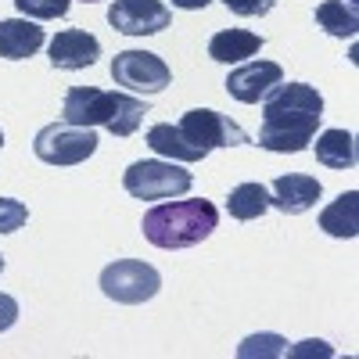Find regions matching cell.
Returning a JSON list of instances; mask_svg holds the SVG:
<instances>
[{
    "label": "cell",
    "instance_id": "1",
    "mask_svg": "<svg viewBox=\"0 0 359 359\" xmlns=\"http://www.w3.org/2000/svg\"><path fill=\"white\" fill-rule=\"evenodd\" d=\"M323 118V97L309 83H277L262 97V130L259 147L277 155H298L306 151L316 137V126Z\"/></svg>",
    "mask_w": 359,
    "mask_h": 359
},
{
    "label": "cell",
    "instance_id": "2",
    "mask_svg": "<svg viewBox=\"0 0 359 359\" xmlns=\"http://www.w3.org/2000/svg\"><path fill=\"white\" fill-rule=\"evenodd\" d=\"M219 226V212L212 201L205 198H187V201H162L144 212V237L155 248L176 252V248H194L208 233Z\"/></svg>",
    "mask_w": 359,
    "mask_h": 359
},
{
    "label": "cell",
    "instance_id": "3",
    "mask_svg": "<svg viewBox=\"0 0 359 359\" xmlns=\"http://www.w3.org/2000/svg\"><path fill=\"white\" fill-rule=\"evenodd\" d=\"M65 123L72 126H104L111 137H130L140 130L147 101L133 94H115V90H97V86H72L62 104Z\"/></svg>",
    "mask_w": 359,
    "mask_h": 359
},
{
    "label": "cell",
    "instance_id": "4",
    "mask_svg": "<svg viewBox=\"0 0 359 359\" xmlns=\"http://www.w3.org/2000/svg\"><path fill=\"white\" fill-rule=\"evenodd\" d=\"M194 184V176L176 165L169 158H144V162H133L126 172H123V187L126 194L140 198V201H165V198H180L187 194Z\"/></svg>",
    "mask_w": 359,
    "mask_h": 359
},
{
    "label": "cell",
    "instance_id": "5",
    "mask_svg": "<svg viewBox=\"0 0 359 359\" xmlns=\"http://www.w3.org/2000/svg\"><path fill=\"white\" fill-rule=\"evenodd\" d=\"M162 287V277L151 262L144 259H118L101 269V291L118 306H140L151 302Z\"/></svg>",
    "mask_w": 359,
    "mask_h": 359
},
{
    "label": "cell",
    "instance_id": "6",
    "mask_svg": "<svg viewBox=\"0 0 359 359\" xmlns=\"http://www.w3.org/2000/svg\"><path fill=\"white\" fill-rule=\"evenodd\" d=\"M33 151L47 165H79L97 151V133L90 126H72V123H50L36 133Z\"/></svg>",
    "mask_w": 359,
    "mask_h": 359
},
{
    "label": "cell",
    "instance_id": "7",
    "mask_svg": "<svg viewBox=\"0 0 359 359\" xmlns=\"http://www.w3.org/2000/svg\"><path fill=\"white\" fill-rule=\"evenodd\" d=\"M111 79L118 86H126L130 94H162L172 83V72L151 50H123L111 62Z\"/></svg>",
    "mask_w": 359,
    "mask_h": 359
},
{
    "label": "cell",
    "instance_id": "8",
    "mask_svg": "<svg viewBox=\"0 0 359 359\" xmlns=\"http://www.w3.org/2000/svg\"><path fill=\"white\" fill-rule=\"evenodd\" d=\"M180 133H184L194 147H201V151L248 144V133L237 126L230 115H219L212 108H191L184 118H180Z\"/></svg>",
    "mask_w": 359,
    "mask_h": 359
},
{
    "label": "cell",
    "instance_id": "9",
    "mask_svg": "<svg viewBox=\"0 0 359 359\" xmlns=\"http://www.w3.org/2000/svg\"><path fill=\"white\" fill-rule=\"evenodd\" d=\"M108 22L126 36H155L162 29H169L172 15L162 0H111Z\"/></svg>",
    "mask_w": 359,
    "mask_h": 359
},
{
    "label": "cell",
    "instance_id": "10",
    "mask_svg": "<svg viewBox=\"0 0 359 359\" xmlns=\"http://www.w3.org/2000/svg\"><path fill=\"white\" fill-rule=\"evenodd\" d=\"M277 83H284V69L277 62H248L226 76V94L241 104H259Z\"/></svg>",
    "mask_w": 359,
    "mask_h": 359
},
{
    "label": "cell",
    "instance_id": "11",
    "mask_svg": "<svg viewBox=\"0 0 359 359\" xmlns=\"http://www.w3.org/2000/svg\"><path fill=\"white\" fill-rule=\"evenodd\" d=\"M47 54H50L54 69L79 72V69H90L101 57V40L90 36L86 29H62V33L50 40Z\"/></svg>",
    "mask_w": 359,
    "mask_h": 359
},
{
    "label": "cell",
    "instance_id": "12",
    "mask_svg": "<svg viewBox=\"0 0 359 359\" xmlns=\"http://www.w3.org/2000/svg\"><path fill=\"white\" fill-rule=\"evenodd\" d=\"M323 187L316 176H306V172H287V176H277L273 180V191H269V205L280 208L284 216H302L320 201Z\"/></svg>",
    "mask_w": 359,
    "mask_h": 359
},
{
    "label": "cell",
    "instance_id": "13",
    "mask_svg": "<svg viewBox=\"0 0 359 359\" xmlns=\"http://www.w3.org/2000/svg\"><path fill=\"white\" fill-rule=\"evenodd\" d=\"M43 47V29L33 18H4L0 22V57L25 62Z\"/></svg>",
    "mask_w": 359,
    "mask_h": 359
},
{
    "label": "cell",
    "instance_id": "14",
    "mask_svg": "<svg viewBox=\"0 0 359 359\" xmlns=\"http://www.w3.org/2000/svg\"><path fill=\"white\" fill-rule=\"evenodd\" d=\"M262 50V36L248 33V29H219V33L208 40V57L223 65H237L245 57H255Z\"/></svg>",
    "mask_w": 359,
    "mask_h": 359
},
{
    "label": "cell",
    "instance_id": "15",
    "mask_svg": "<svg viewBox=\"0 0 359 359\" xmlns=\"http://www.w3.org/2000/svg\"><path fill=\"white\" fill-rule=\"evenodd\" d=\"M147 147H151L155 155L169 158V162H201L208 155L201 147H194L184 133H180V126H172V123H155L147 130Z\"/></svg>",
    "mask_w": 359,
    "mask_h": 359
},
{
    "label": "cell",
    "instance_id": "16",
    "mask_svg": "<svg viewBox=\"0 0 359 359\" xmlns=\"http://www.w3.org/2000/svg\"><path fill=\"white\" fill-rule=\"evenodd\" d=\"M320 230L331 237H355L359 233V191H341L320 212Z\"/></svg>",
    "mask_w": 359,
    "mask_h": 359
},
{
    "label": "cell",
    "instance_id": "17",
    "mask_svg": "<svg viewBox=\"0 0 359 359\" xmlns=\"http://www.w3.org/2000/svg\"><path fill=\"white\" fill-rule=\"evenodd\" d=\"M316 162L327 169H352L355 165V140L348 130H323L316 137Z\"/></svg>",
    "mask_w": 359,
    "mask_h": 359
},
{
    "label": "cell",
    "instance_id": "18",
    "mask_svg": "<svg viewBox=\"0 0 359 359\" xmlns=\"http://www.w3.org/2000/svg\"><path fill=\"white\" fill-rule=\"evenodd\" d=\"M266 208H269V187H262V184H237L226 198V212L241 223L259 219Z\"/></svg>",
    "mask_w": 359,
    "mask_h": 359
},
{
    "label": "cell",
    "instance_id": "19",
    "mask_svg": "<svg viewBox=\"0 0 359 359\" xmlns=\"http://www.w3.org/2000/svg\"><path fill=\"white\" fill-rule=\"evenodd\" d=\"M316 25L323 29V33L345 40V36H355L359 11L352 4H345V0H323V4H316Z\"/></svg>",
    "mask_w": 359,
    "mask_h": 359
},
{
    "label": "cell",
    "instance_id": "20",
    "mask_svg": "<svg viewBox=\"0 0 359 359\" xmlns=\"http://www.w3.org/2000/svg\"><path fill=\"white\" fill-rule=\"evenodd\" d=\"M22 18H65L69 0H15Z\"/></svg>",
    "mask_w": 359,
    "mask_h": 359
},
{
    "label": "cell",
    "instance_id": "21",
    "mask_svg": "<svg viewBox=\"0 0 359 359\" xmlns=\"http://www.w3.org/2000/svg\"><path fill=\"white\" fill-rule=\"evenodd\" d=\"M241 359H252V355H284V338L277 334H255V338H245L241 348H237Z\"/></svg>",
    "mask_w": 359,
    "mask_h": 359
},
{
    "label": "cell",
    "instance_id": "22",
    "mask_svg": "<svg viewBox=\"0 0 359 359\" xmlns=\"http://www.w3.org/2000/svg\"><path fill=\"white\" fill-rule=\"evenodd\" d=\"M29 223V208L15 198H0V233H15Z\"/></svg>",
    "mask_w": 359,
    "mask_h": 359
},
{
    "label": "cell",
    "instance_id": "23",
    "mask_svg": "<svg viewBox=\"0 0 359 359\" xmlns=\"http://www.w3.org/2000/svg\"><path fill=\"white\" fill-rule=\"evenodd\" d=\"M226 11L241 15V18H262L277 8V0H223Z\"/></svg>",
    "mask_w": 359,
    "mask_h": 359
},
{
    "label": "cell",
    "instance_id": "24",
    "mask_svg": "<svg viewBox=\"0 0 359 359\" xmlns=\"http://www.w3.org/2000/svg\"><path fill=\"white\" fill-rule=\"evenodd\" d=\"M15 320H18V302H15L11 294H4V291H0V334H4V331H11V327H15Z\"/></svg>",
    "mask_w": 359,
    "mask_h": 359
},
{
    "label": "cell",
    "instance_id": "25",
    "mask_svg": "<svg viewBox=\"0 0 359 359\" xmlns=\"http://www.w3.org/2000/svg\"><path fill=\"white\" fill-rule=\"evenodd\" d=\"M291 355H331V348L323 341H302L298 348H291Z\"/></svg>",
    "mask_w": 359,
    "mask_h": 359
},
{
    "label": "cell",
    "instance_id": "26",
    "mask_svg": "<svg viewBox=\"0 0 359 359\" xmlns=\"http://www.w3.org/2000/svg\"><path fill=\"white\" fill-rule=\"evenodd\" d=\"M208 0H172V8H184V11H201Z\"/></svg>",
    "mask_w": 359,
    "mask_h": 359
},
{
    "label": "cell",
    "instance_id": "27",
    "mask_svg": "<svg viewBox=\"0 0 359 359\" xmlns=\"http://www.w3.org/2000/svg\"><path fill=\"white\" fill-rule=\"evenodd\" d=\"M0 273H4V255H0Z\"/></svg>",
    "mask_w": 359,
    "mask_h": 359
},
{
    "label": "cell",
    "instance_id": "28",
    "mask_svg": "<svg viewBox=\"0 0 359 359\" xmlns=\"http://www.w3.org/2000/svg\"><path fill=\"white\" fill-rule=\"evenodd\" d=\"M0 147H4V130H0Z\"/></svg>",
    "mask_w": 359,
    "mask_h": 359
},
{
    "label": "cell",
    "instance_id": "29",
    "mask_svg": "<svg viewBox=\"0 0 359 359\" xmlns=\"http://www.w3.org/2000/svg\"><path fill=\"white\" fill-rule=\"evenodd\" d=\"M86 4H94V0H86Z\"/></svg>",
    "mask_w": 359,
    "mask_h": 359
}]
</instances>
